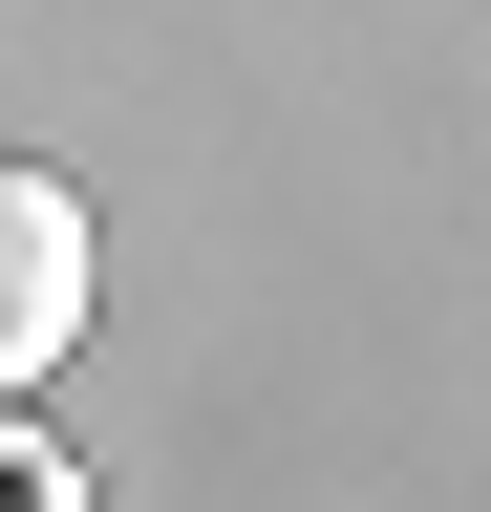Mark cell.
<instances>
[{
	"mask_svg": "<svg viewBox=\"0 0 491 512\" xmlns=\"http://www.w3.org/2000/svg\"><path fill=\"white\" fill-rule=\"evenodd\" d=\"M0 512H86V470H65V448H43L22 406H0Z\"/></svg>",
	"mask_w": 491,
	"mask_h": 512,
	"instance_id": "7a4b0ae2",
	"label": "cell"
},
{
	"mask_svg": "<svg viewBox=\"0 0 491 512\" xmlns=\"http://www.w3.org/2000/svg\"><path fill=\"white\" fill-rule=\"evenodd\" d=\"M65 342H86V192L43 150H0V406H22Z\"/></svg>",
	"mask_w": 491,
	"mask_h": 512,
	"instance_id": "6da1fadb",
	"label": "cell"
}]
</instances>
